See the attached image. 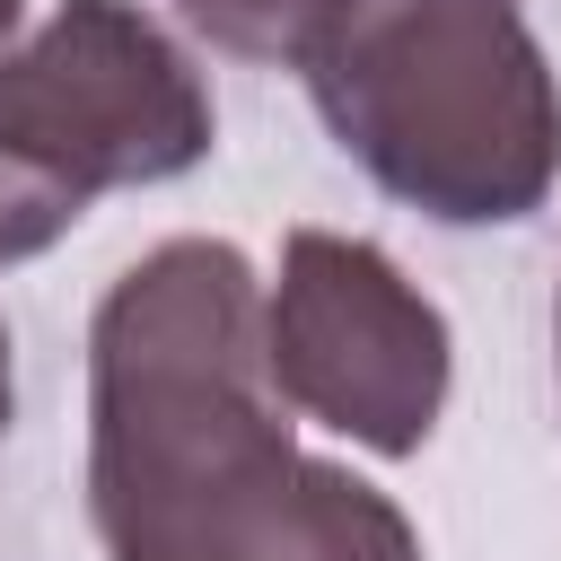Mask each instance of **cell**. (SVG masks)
<instances>
[{
	"label": "cell",
	"mask_w": 561,
	"mask_h": 561,
	"mask_svg": "<svg viewBox=\"0 0 561 561\" xmlns=\"http://www.w3.org/2000/svg\"><path fill=\"white\" fill-rule=\"evenodd\" d=\"M88 526L105 561H421L377 482L289 438L228 237L149 245L88 316Z\"/></svg>",
	"instance_id": "obj_1"
},
{
	"label": "cell",
	"mask_w": 561,
	"mask_h": 561,
	"mask_svg": "<svg viewBox=\"0 0 561 561\" xmlns=\"http://www.w3.org/2000/svg\"><path fill=\"white\" fill-rule=\"evenodd\" d=\"M298 70L333 149L438 228L535 219L561 184V79L517 0H342Z\"/></svg>",
	"instance_id": "obj_2"
},
{
	"label": "cell",
	"mask_w": 561,
	"mask_h": 561,
	"mask_svg": "<svg viewBox=\"0 0 561 561\" xmlns=\"http://www.w3.org/2000/svg\"><path fill=\"white\" fill-rule=\"evenodd\" d=\"M210 140V88L140 0H53L0 53V272L61 245L96 193L193 175Z\"/></svg>",
	"instance_id": "obj_3"
},
{
	"label": "cell",
	"mask_w": 561,
	"mask_h": 561,
	"mask_svg": "<svg viewBox=\"0 0 561 561\" xmlns=\"http://www.w3.org/2000/svg\"><path fill=\"white\" fill-rule=\"evenodd\" d=\"M263 359L280 403L368 456H421L447 412V316L403 263L342 228H289L263 280Z\"/></svg>",
	"instance_id": "obj_4"
},
{
	"label": "cell",
	"mask_w": 561,
	"mask_h": 561,
	"mask_svg": "<svg viewBox=\"0 0 561 561\" xmlns=\"http://www.w3.org/2000/svg\"><path fill=\"white\" fill-rule=\"evenodd\" d=\"M210 53L228 61H263V70H298L316 53V35L333 26L342 0H167Z\"/></svg>",
	"instance_id": "obj_5"
},
{
	"label": "cell",
	"mask_w": 561,
	"mask_h": 561,
	"mask_svg": "<svg viewBox=\"0 0 561 561\" xmlns=\"http://www.w3.org/2000/svg\"><path fill=\"white\" fill-rule=\"evenodd\" d=\"M9 412H18V368H9V316H0V438H9Z\"/></svg>",
	"instance_id": "obj_6"
},
{
	"label": "cell",
	"mask_w": 561,
	"mask_h": 561,
	"mask_svg": "<svg viewBox=\"0 0 561 561\" xmlns=\"http://www.w3.org/2000/svg\"><path fill=\"white\" fill-rule=\"evenodd\" d=\"M18 26H26V0H0V53L18 44Z\"/></svg>",
	"instance_id": "obj_7"
},
{
	"label": "cell",
	"mask_w": 561,
	"mask_h": 561,
	"mask_svg": "<svg viewBox=\"0 0 561 561\" xmlns=\"http://www.w3.org/2000/svg\"><path fill=\"white\" fill-rule=\"evenodd\" d=\"M552 368H561V298H552Z\"/></svg>",
	"instance_id": "obj_8"
}]
</instances>
